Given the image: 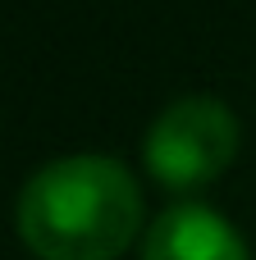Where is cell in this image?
I'll list each match as a JSON object with an SVG mask.
<instances>
[{
    "mask_svg": "<svg viewBox=\"0 0 256 260\" xmlns=\"http://www.w3.org/2000/svg\"><path fill=\"white\" fill-rule=\"evenodd\" d=\"M142 260H252V251L215 206L179 201L147 224Z\"/></svg>",
    "mask_w": 256,
    "mask_h": 260,
    "instance_id": "3957f363",
    "label": "cell"
},
{
    "mask_svg": "<svg viewBox=\"0 0 256 260\" xmlns=\"http://www.w3.org/2000/svg\"><path fill=\"white\" fill-rule=\"evenodd\" d=\"M238 142H243L238 114L220 96L192 91V96L169 101L151 119L147 137H142V165L160 187L197 192L234 165Z\"/></svg>",
    "mask_w": 256,
    "mask_h": 260,
    "instance_id": "7a4b0ae2",
    "label": "cell"
},
{
    "mask_svg": "<svg viewBox=\"0 0 256 260\" xmlns=\"http://www.w3.org/2000/svg\"><path fill=\"white\" fill-rule=\"evenodd\" d=\"M14 224L37 260H119L142 233V183L110 155H60L27 174Z\"/></svg>",
    "mask_w": 256,
    "mask_h": 260,
    "instance_id": "6da1fadb",
    "label": "cell"
}]
</instances>
